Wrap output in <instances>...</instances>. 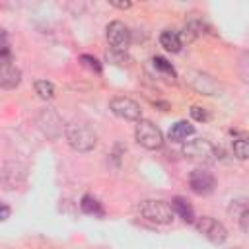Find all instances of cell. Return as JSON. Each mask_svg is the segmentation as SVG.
Returning a JSON list of instances; mask_svg holds the SVG:
<instances>
[{
  "label": "cell",
  "mask_w": 249,
  "mask_h": 249,
  "mask_svg": "<svg viewBox=\"0 0 249 249\" xmlns=\"http://www.w3.org/2000/svg\"><path fill=\"white\" fill-rule=\"evenodd\" d=\"M66 142L76 152H91L97 146V134L91 126L84 123H70L64 126Z\"/></svg>",
  "instance_id": "obj_1"
},
{
  "label": "cell",
  "mask_w": 249,
  "mask_h": 249,
  "mask_svg": "<svg viewBox=\"0 0 249 249\" xmlns=\"http://www.w3.org/2000/svg\"><path fill=\"white\" fill-rule=\"evenodd\" d=\"M134 138L136 142L146 148V150H160L163 146V134L160 130V126H156L152 121L148 119H140L136 121V128H134Z\"/></svg>",
  "instance_id": "obj_2"
},
{
  "label": "cell",
  "mask_w": 249,
  "mask_h": 249,
  "mask_svg": "<svg viewBox=\"0 0 249 249\" xmlns=\"http://www.w3.org/2000/svg\"><path fill=\"white\" fill-rule=\"evenodd\" d=\"M183 154L189 158V160H195V161H202V163H212L218 156V148L206 140V138H193L189 142L183 144Z\"/></svg>",
  "instance_id": "obj_3"
},
{
  "label": "cell",
  "mask_w": 249,
  "mask_h": 249,
  "mask_svg": "<svg viewBox=\"0 0 249 249\" xmlns=\"http://www.w3.org/2000/svg\"><path fill=\"white\" fill-rule=\"evenodd\" d=\"M138 212L146 220L156 222V224H171V220H173V210L163 200H154V198L142 200L138 206Z\"/></svg>",
  "instance_id": "obj_4"
},
{
  "label": "cell",
  "mask_w": 249,
  "mask_h": 249,
  "mask_svg": "<svg viewBox=\"0 0 249 249\" xmlns=\"http://www.w3.org/2000/svg\"><path fill=\"white\" fill-rule=\"evenodd\" d=\"M195 228L198 233H202L208 241H212L216 245H220L228 239V230L224 228V224L210 216H200L198 220H195Z\"/></svg>",
  "instance_id": "obj_5"
},
{
  "label": "cell",
  "mask_w": 249,
  "mask_h": 249,
  "mask_svg": "<svg viewBox=\"0 0 249 249\" xmlns=\"http://www.w3.org/2000/svg\"><path fill=\"white\" fill-rule=\"evenodd\" d=\"M109 109L113 115H117L119 119H124V121H140L142 119V109L140 105L130 99V97H124V95H119V97H113L109 101Z\"/></svg>",
  "instance_id": "obj_6"
},
{
  "label": "cell",
  "mask_w": 249,
  "mask_h": 249,
  "mask_svg": "<svg viewBox=\"0 0 249 249\" xmlns=\"http://www.w3.org/2000/svg\"><path fill=\"white\" fill-rule=\"evenodd\" d=\"M37 124L41 128V132L45 136H49L51 140H56L62 130H64V123H62V117L54 111V109H43L39 115H37Z\"/></svg>",
  "instance_id": "obj_7"
},
{
  "label": "cell",
  "mask_w": 249,
  "mask_h": 249,
  "mask_svg": "<svg viewBox=\"0 0 249 249\" xmlns=\"http://www.w3.org/2000/svg\"><path fill=\"white\" fill-rule=\"evenodd\" d=\"M25 175H27V167L25 165H21L18 161H10L0 171V183H2V187L6 191H14L25 181Z\"/></svg>",
  "instance_id": "obj_8"
},
{
  "label": "cell",
  "mask_w": 249,
  "mask_h": 249,
  "mask_svg": "<svg viewBox=\"0 0 249 249\" xmlns=\"http://www.w3.org/2000/svg\"><path fill=\"white\" fill-rule=\"evenodd\" d=\"M107 41H109L113 51H126V47L130 45V31H128V27L123 21H119V19L111 21L107 25Z\"/></svg>",
  "instance_id": "obj_9"
},
{
  "label": "cell",
  "mask_w": 249,
  "mask_h": 249,
  "mask_svg": "<svg viewBox=\"0 0 249 249\" xmlns=\"http://www.w3.org/2000/svg\"><path fill=\"white\" fill-rule=\"evenodd\" d=\"M189 187L196 195H210L216 189V177L206 169H195L189 173Z\"/></svg>",
  "instance_id": "obj_10"
},
{
  "label": "cell",
  "mask_w": 249,
  "mask_h": 249,
  "mask_svg": "<svg viewBox=\"0 0 249 249\" xmlns=\"http://www.w3.org/2000/svg\"><path fill=\"white\" fill-rule=\"evenodd\" d=\"M21 82V70L12 64V62H2L0 64V88L4 89H14Z\"/></svg>",
  "instance_id": "obj_11"
},
{
  "label": "cell",
  "mask_w": 249,
  "mask_h": 249,
  "mask_svg": "<svg viewBox=\"0 0 249 249\" xmlns=\"http://www.w3.org/2000/svg\"><path fill=\"white\" fill-rule=\"evenodd\" d=\"M189 84L196 89V91H200V93H204V95H210L214 89H216V84H214V80L210 78V76H206V74H202V72H189Z\"/></svg>",
  "instance_id": "obj_12"
},
{
  "label": "cell",
  "mask_w": 249,
  "mask_h": 249,
  "mask_svg": "<svg viewBox=\"0 0 249 249\" xmlns=\"http://www.w3.org/2000/svg\"><path fill=\"white\" fill-rule=\"evenodd\" d=\"M195 134V126L191 124V123H187V121H177L171 128H169V140H173V142H187V138L189 136H193Z\"/></svg>",
  "instance_id": "obj_13"
},
{
  "label": "cell",
  "mask_w": 249,
  "mask_h": 249,
  "mask_svg": "<svg viewBox=\"0 0 249 249\" xmlns=\"http://www.w3.org/2000/svg\"><path fill=\"white\" fill-rule=\"evenodd\" d=\"M171 210H173V214H179V218L183 222H187V224L195 222V210H193V206L183 196H175L171 200Z\"/></svg>",
  "instance_id": "obj_14"
},
{
  "label": "cell",
  "mask_w": 249,
  "mask_h": 249,
  "mask_svg": "<svg viewBox=\"0 0 249 249\" xmlns=\"http://www.w3.org/2000/svg\"><path fill=\"white\" fill-rule=\"evenodd\" d=\"M160 45L169 53H179L181 51V35L173 29H165L160 35Z\"/></svg>",
  "instance_id": "obj_15"
},
{
  "label": "cell",
  "mask_w": 249,
  "mask_h": 249,
  "mask_svg": "<svg viewBox=\"0 0 249 249\" xmlns=\"http://www.w3.org/2000/svg\"><path fill=\"white\" fill-rule=\"evenodd\" d=\"M231 148H233V156L237 160H247L249 158V140L245 134H235L231 140Z\"/></svg>",
  "instance_id": "obj_16"
},
{
  "label": "cell",
  "mask_w": 249,
  "mask_h": 249,
  "mask_svg": "<svg viewBox=\"0 0 249 249\" xmlns=\"http://www.w3.org/2000/svg\"><path fill=\"white\" fill-rule=\"evenodd\" d=\"M80 208L84 214H93V216H101L103 214V208L99 204V200L91 195H84L82 196V202H80Z\"/></svg>",
  "instance_id": "obj_17"
},
{
  "label": "cell",
  "mask_w": 249,
  "mask_h": 249,
  "mask_svg": "<svg viewBox=\"0 0 249 249\" xmlns=\"http://www.w3.org/2000/svg\"><path fill=\"white\" fill-rule=\"evenodd\" d=\"M247 210H249V204H247V198H245V196L233 198V200L230 202V206H228V214H230L231 218H235V220H239V216H241L243 212H247Z\"/></svg>",
  "instance_id": "obj_18"
},
{
  "label": "cell",
  "mask_w": 249,
  "mask_h": 249,
  "mask_svg": "<svg viewBox=\"0 0 249 249\" xmlns=\"http://www.w3.org/2000/svg\"><path fill=\"white\" fill-rule=\"evenodd\" d=\"M33 88H35V93L41 99H53L54 97V86L51 82H47V80H37L33 84Z\"/></svg>",
  "instance_id": "obj_19"
},
{
  "label": "cell",
  "mask_w": 249,
  "mask_h": 249,
  "mask_svg": "<svg viewBox=\"0 0 249 249\" xmlns=\"http://www.w3.org/2000/svg\"><path fill=\"white\" fill-rule=\"evenodd\" d=\"M202 33H204V23L198 19H191L185 25V39H195V37H200Z\"/></svg>",
  "instance_id": "obj_20"
},
{
  "label": "cell",
  "mask_w": 249,
  "mask_h": 249,
  "mask_svg": "<svg viewBox=\"0 0 249 249\" xmlns=\"http://www.w3.org/2000/svg\"><path fill=\"white\" fill-rule=\"evenodd\" d=\"M2 62H12V54L8 49V33L4 27H0V64Z\"/></svg>",
  "instance_id": "obj_21"
},
{
  "label": "cell",
  "mask_w": 249,
  "mask_h": 249,
  "mask_svg": "<svg viewBox=\"0 0 249 249\" xmlns=\"http://www.w3.org/2000/svg\"><path fill=\"white\" fill-rule=\"evenodd\" d=\"M152 64H154V68H156L158 72H161V74H167V76L175 78V70H173L171 62H167V60H165L163 56H154Z\"/></svg>",
  "instance_id": "obj_22"
},
{
  "label": "cell",
  "mask_w": 249,
  "mask_h": 249,
  "mask_svg": "<svg viewBox=\"0 0 249 249\" xmlns=\"http://www.w3.org/2000/svg\"><path fill=\"white\" fill-rule=\"evenodd\" d=\"M80 60H82V64H84L88 70H91V72H95V74H101V62H99L95 56H91V54H82Z\"/></svg>",
  "instance_id": "obj_23"
},
{
  "label": "cell",
  "mask_w": 249,
  "mask_h": 249,
  "mask_svg": "<svg viewBox=\"0 0 249 249\" xmlns=\"http://www.w3.org/2000/svg\"><path fill=\"white\" fill-rule=\"evenodd\" d=\"M107 60L113 62V64H126L130 58L126 54V51H107Z\"/></svg>",
  "instance_id": "obj_24"
},
{
  "label": "cell",
  "mask_w": 249,
  "mask_h": 249,
  "mask_svg": "<svg viewBox=\"0 0 249 249\" xmlns=\"http://www.w3.org/2000/svg\"><path fill=\"white\" fill-rule=\"evenodd\" d=\"M191 117H193L195 121H198V123H202V121H208V119H210L208 111H206L204 107H200V105H193V107H191Z\"/></svg>",
  "instance_id": "obj_25"
},
{
  "label": "cell",
  "mask_w": 249,
  "mask_h": 249,
  "mask_svg": "<svg viewBox=\"0 0 249 249\" xmlns=\"http://www.w3.org/2000/svg\"><path fill=\"white\" fill-rule=\"evenodd\" d=\"M237 222H239L241 231H243V233H247V230H249V210H247V212H243V214L239 216V220H237Z\"/></svg>",
  "instance_id": "obj_26"
},
{
  "label": "cell",
  "mask_w": 249,
  "mask_h": 249,
  "mask_svg": "<svg viewBox=\"0 0 249 249\" xmlns=\"http://www.w3.org/2000/svg\"><path fill=\"white\" fill-rule=\"evenodd\" d=\"M10 214H12V210H10V206H8L6 202H0V222H4V220H8V218H10Z\"/></svg>",
  "instance_id": "obj_27"
},
{
  "label": "cell",
  "mask_w": 249,
  "mask_h": 249,
  "mask_svg": "<svg viewBox=\"0 0 249 249\" xmlns=\"http://www.w3.org/2000/svg\"><path fill=\"white\" fill-rule=\"evenodd\" d=\"M111 6H115V8H119V10H128L132 4H130V2H115V0H111Z\"/></svg>",
  "instance_id": "obj_28"
}]
</instances>
